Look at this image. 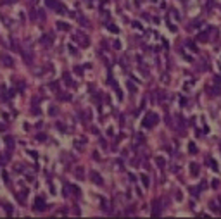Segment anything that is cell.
<instances>
[{
	"mask_svg": "<svg viewBox=\"0 0 221 219\" xmlns=\"http://www.w3.org/2000/svg\"><path fill=\"white\" fill-rule=\"evenodd\" d=\"M57 28H61V30H68V24H64V23H57Z\"/></svg>",
	"mask_w": 221,
	"mask_h": 219,
	"instance_id": "obj_4",
	"label": "cell"
},
{
	"mask_svg": "<svg viewBox=\"0 0 221 219\" xmlns=\"http://www.w3.org/2000/svg\"><path fill=\"white\" fill-rule=\"evenodd\" d=\"M35 211H43V200H41V198H37V202H35Z\"/></svg>",
	"mask_w": 221,
	"mask_h": 219,
	"instance_id": "obj_2",
	"label": "cell"
},
{
	"mask_svg": "<svg viewBox=\"0 0 221 219\" xmlns=\"http://www.w3.org/2000/svg\"><path fill=\"white\" fill-rule=\"evenodd\" d=\"M0 59H2V62H3L5 66H9V67H10V66H14V62H12V59H10L9 55H2Z\"/></svg>",
	"mask_w": 221,
	"mask_h": 219,
	"instance_id": "obj_1",
	"label": "cell"
},
{
	"mask_svg": "<svg viewBox=\"0 0 221 219\" xmlns=\"http://www.w3.org/2000/svg\"><path fill=\"white\" fill-rule=\"evenodd\" d=\"M5 145L9 147V150L14 147V142H12V138H5Z\"/></svg>",
	"mask_w": 221,
	"mask_h": 219,
	"instance_id": "obj_3",
	"label": "cell"
}]
</instances>
